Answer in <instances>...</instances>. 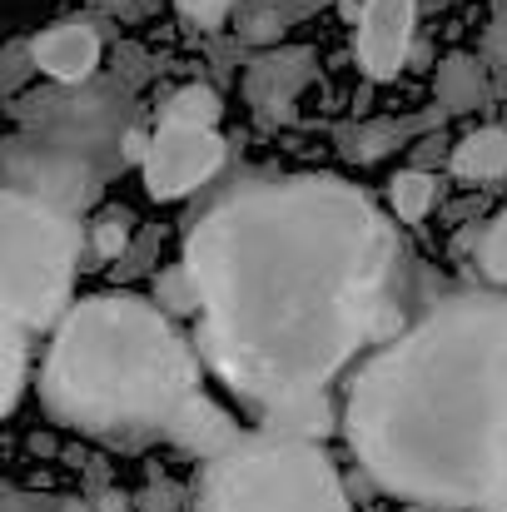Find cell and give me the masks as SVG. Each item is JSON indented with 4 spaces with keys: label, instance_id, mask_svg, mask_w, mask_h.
Instances as JSON below:
<instances>
[{
    "label": "cell",
    "instance_id": "6da1fadb",
    "mask_svg": "<svg viewBox=\"0 0 507 512\" xmlns=\"http://www.w3.org/2000/svg\"><path fill=\"white\" fill-rule=\"evenodd\" d=\"M199 353L264 418L329 398L348 358L383 334L398 244L378 204L329 174L234 189L184 244Z\"/></svg>",
    "mask_w": 507,
    "mask_h": 512
},
{
    "label": "cell",
    "instance_id": "7a4b0ae2",
    "mask_svg": "<svg viewBox=\"0 0 507 512\" xmlns=\"http://www.w3.org/2000/svg\"><path fill=\"white\" fill-rule=\"evenodd\" d=\"M343 433L363 473L438 512H507V294L438 299L353 378Z\"/></svg>",
    "mask_w": 507,
    "mask_h": 512
},
{
    "label": "cell",
    "instance_id": "3957f363",
    "mask_svg": "<svg viewBox=\"0 0 507 512\" xmlns=\"http://www.w3.org/2000/svg\"><path fill=\"white\" fill-rule=\"evenodd\" d=\"M40 398L55 423L135 448L169 438L199 398V358L160 304L100 294L60 319L40 368Z\"/></svg>",
    "mask_w": 507,
    "mask_h": 512
},
{
    "label": "cell",
    "instance_id": "277c9868",
    "mask_svg": "<svg viewBox=\"0 0 507 512\" xmlns=\"http://www.w3.org/2000/svg\"><path fill=\"white\" fill-rule=\"evenodd\" d=\"M194 512H348V493L319 443L259 433L204 463Z\"/></svg>",
    "mask_w": 507,
    "mask_h": 512
},
{
    "label": "cell",
    "instance_id": "5b68a950",
    "mask_svg": "<svg viewBox=\"0 0 507 512\" xmlns=\"http://www.w3.org/2000/svg\"><path fill=\"white\" fill-rule=\"evenodd\" d=\"M80 259V224L25 194H0V299L5 319L50 329L70 299Z\"/></svg>",
    "mask_w": 507,
    "mask_h": 512
},
{
    "label": "cell",
    "instance_id": "8992f818",
    "mask_svg": "<svg viewBox=\"0 0 507 512\" xmlns=\"http://www.w3.org/2000/svg\"><path fill=\"white\" fill-rule=\"evenodd\" d=\"M224 165V140L219 130L184 125V120H160L145 150V189L155 199H179L199 184H209Z\"/></svg>",
    "mask_w": 507,
    "mask_h": 512
},
{
    "label": "cell",
    "instance_id": "52a82bcc",
    "mask_svg": "<svg viewBox=\"0 0 507 512\" xmlns=\"http://www.w3.org/2000/svg\"><path fill=\"white\" fill-rule=\"evenodd\" d=\"M5 189L75 214V204L90 199V165H85V155L60 150L50 140H10L5 145Z\"/></svg>",
    "mask_w": 507,
    "mask_h": 512
},
{
    "label": "cell",
    "instance_id": "ba28073f",
    "mask_svg": "<svg viewBox=\"0 0 507 512\" xmlns=\"http://www.w3.org/2000/svg\"><path fill=\"white\" fill-rule=\"evenodd\" d=\"M418 0H363L358 10V65L373 80H393L408 60Z\"/></svg>",
    "mask_w": 507,
    "mask_h": 512
},
{
    "label": "cell",
    "instance_id": "9c48e42d",
    "mask_svg": "<svg viewBox=\"0 0 507 512\" xmlns=\"http://www.w3.org/2000/svg\"><path fill=\"white\" fill-rule=\"evenodd\" d=\"M30 60H35V70H45L50 80L80 85V80H90L95 65H100V35H95L90 25H55V30H45V35L30 40Z\"/></svg>",
    "mask_w": 507,
    "mask_h": 512
},
{
    "label": "cell",
    "instance_id": "30bf717a",
    "mask_svg": "<svg viewBox=\"0 0 507 512\" xmlns=\"http://www.w3.org/2000/svg\"><path fill=\"white\" fill-rule=\"evenodd\" d=\"M169 443L179 448V453H194V458H219V453H229L234 443H239V428H234V418L219 408V403H209L204 393L179 413V423H174V433H169Z\"/></svg>",
    "mask_w": 507,
    "mask_h": 512
},
{
    "label": "cell",
    "instance_id": "8fae6325",
    "mask_svg": "<svg viewBox=\"0 0 507 512\" xmlns=\"http://www.w3.org/2000/svg\"><path fill=\"white\" fill-rule=\"evenodd\" d=\"M314 60L309 50H279V55H264L254 70H249V95L259 105H274V100H289L304 80H309Z\"/></svg>",
    "mask_w": 507,
    "mask_h": 512
},
{
    "label": "cell",
    "instance_id": "7c38bea8",
    "mask_svg": "<svg viewBox=\"0 0 507 512\" xmlns=\"http://www.w3.org/2000/svg\"><path fill=\"white\" fill-rule=\"evenodd\" d=\"M483 95H488V70H483V60L478 55H448L443 65H438V105L443 110H473V105H483Z\"/></svg>",
    "mask_w": 507,
    "mask_h": 512
},
{
    "label": "cell",
    "instance_id": "4fadbf2b",
    "mask_svg": "<svg viewBox=\"0 0 507 512\" xmlns=\"http://www.w3.org/2000/svg\"><path fill=\"white\" fill-rule=\"evenodd\" d=\"M453 174L458 179H503L507 174V130H473L458 150H453Z\"/></svg>",
    "mask_w": 507,
    "mask_h": 512
},
{
    "label": "cell",
    "instance_id": "5bb4252c",
    "mask_svg": "<svg viewBox=\"0 0 507 512\" xmlns=\"http://www.w3.org/2000/svg\"><path fill=\"white\" fill-rule=\"evenodd\" d=\"M433 199H438V184H433V174L403 170V174H393V179H388V209H393L403 224H418V219H428Z\"/></svg>",
    "mask_w": 507,
    "mask_h": 512
},
{
    "label": "cell",
    "instance_id": "9a60e30c",
    "mask_svg": "<svg viewBox=\"0 0 507 512\" xmlns=\"http://www.w3.org/2000/svg\"><path fill=\"white\" fill-rule=\"evenodd\" d=\"M219 115H224V105H219V95H214L209 85H184V90L165 105V120L204 125V130H214V125H219Z\"/></svg>",
    "mask_w": 507,
    "mask_h": 512
},
{
    "label": "cell",
    "instance_id": "2e32d148",
    "mask_svg": "<svg viewBox=\"0 0 507 512\" xmlns=\"http://www.w3.org/2000/svg\"><path fill=\"white\" fill-rule=\"evenodd\" d=\"M0 339H5V413H15V403H20V388H25V324H15V319H5L0 324Z\"/></svg>",
    "mask_w": 507,
    "mask_h": 512
},
{
    "label": "cell",
    "instance_id": "e0dca14e",
    "mask_svg": "<svg viewBox=\"0 0 507 512\" xmlns=\"http://www.w3.org/2000/svg\"><path fill=\"white\" fill-rule=\"evenodd\" d=\"M478 274L507 294V214H498L478 239Z\"/></svg>",
    "mask_w": 507,
    "mask_h": 512
},
{
    "label": "cell",
    "instance_id": "ac0fdd59",
    "mask_svg": "<svg viewBox=\"0 0 507 512\" xmlns=\"http://www.w3.org/2000/svg\"><path fill=\"white\" fill-rule=\"evenodd\" d=\"M160 309L165 314H199V294H194V279L184 264L160 274Z\"/></svg>",
    "mask_w": 507,
    "mask_h": 512
},
{
    "label": "cell",
    "instance_id": "d6986e66",
    "mask_svg": "<svg viewBox=\"0 0 507 512\" xmlns=\"http://www.w3.org/2000/svg\"><path fill=\"white\" fill-rule=\"evenodd\" d=\"M229 10H234V0H179V15L199 30H219L229 20Z\"/></svg>",
    "mask_w": 507,
    "mask_h": 512
},
{
    "label": "cell",
    "instance_id": "ffe728a7",
    "mask_svg": "<svg viewBox=\"0 0 507 512\" xmlns=\"http://www.w3.org/2000/svg\"><path fill=\"white\" fill-rule=\"evenodd\" d=\"M358 130L368 135V140H353V155H358V160H373V155H383L388 145L403 140V130H393L388 120H373V125H358Z\"/></svg>",
    "mask_w": 507,
    "mask_h": 512
},
{
    "label": "cell",
    "instance_id": "44dd1931",
    "mask_svg": "<svg viewBox=\"0 0 507 512\" xmlns=\"http://www.w3.org/2000/svg\"><path fill=\"white\" fill-rule=\"evenodd\" d=\"M488 60L507 75V0H498V15H493V30H488Z\"/></svg>",
    "mask_w": 507,
    "mask_h": 512
},
{
    "label": "cell",
    "instance_id": "7402d4cb",
    "mask_svg": "<svg viewBox=\"0 0 507 512\" xmlns=\"http://www.w3.org/2000/svg\"><path fill=\"white\" fill-rule=\"evenodd\" d=\"M90 239H95V254H100V259H115V254L125 249V239H130V234H125V224H100Z\"/></svg>",
    "mask_w": 507,
    "mask_h": 512
},
{
    "label": "cell",
    "instance_id": "603a6c76",
    "mask_svg": "<svg viewBox=\"0 0 507 512\" xmlns=\"http://www.w3.org/2000/svg\"><path fill=\"white\" fill-rule=\"evenodd\" d=\"M100 512H130V498H120V493H105V498H100Z\"/></svg>",
    "mask_w": 507,
    "mask_h": 512
}]
</instances>
